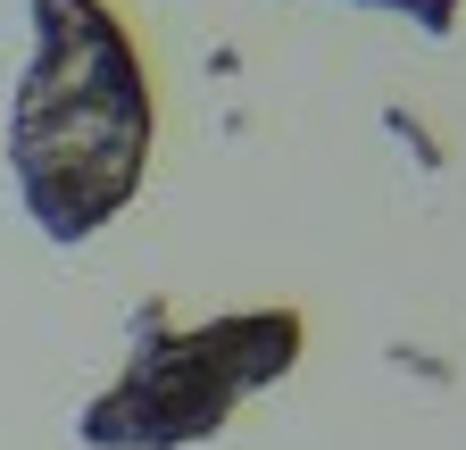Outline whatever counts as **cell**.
Here are the masks:
<instances>
[{
	"instance_id": "1",
	"label": "cell",
	"mask_w": 466,
	"mask_h": 450,
	"mask_svg": "<svg viewBox=\"0 0 466 450\" xmlns=\"http://www.w3.org/2000/svg\"><path fill=\"white\" fill-rule=\"evenodd\" d=\"M158 100L108 0H34V59L9 100V176L42 242L76 251L150 176Z\"/></svg>"
},
{
	"instance_id": "3",
	"label": "cell",
	"mask_w": 466,
	"mask_h": 450,
	"mask_svg": "<svg viewBox=\"0 0 466 450\" xmlns=\"http://www.w3.org/2000/svg\"><path fill=\"white\" fill-rule=\"evenodd\" d=\"M359 9H391V17H408L417 34H458V0H359Z\"/></svg>"
},
{
	"instance_id": "2",
	"label": "cell",
	"mask_w": 466,
	"mask_h": 450,
	"mask_svg": "<svg viewBox=\"0 0 466 450\" xmlns=\"http://www.w3.org/2000/svg\"><path fill=\"white\" fill-rule=\"evenodd\" d=\"M309 325L300 309H233L208 325H142L134 359L116 367L108 392H92V409L76 417L84 450H192L217 442L225 417L250 392L283 384L300 367Z\"/></svg>"
}]
</instances>
